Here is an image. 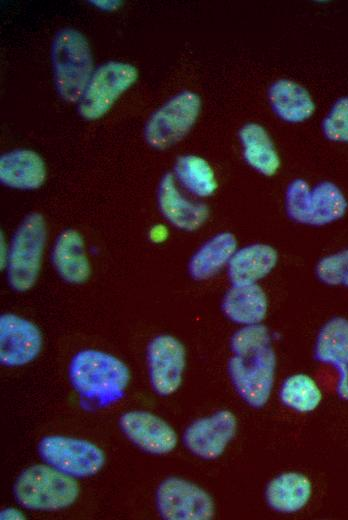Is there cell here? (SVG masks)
<instances>
[{
	"label": "cell",
	"instance_id": "9c48e42d",
	"mask_svg": "<svg viewBox=\"0 0 348 520\" xmlns=\"http://www.w3.org/2000/svg\"><path fill=\"white\" fill-rule=\"evenodd\" d=\"M138 78L137 69L124 62H109L92 76L80 99V114L89 120L105 115L118 97Z\"/></svg>",
	"mask_w": 348,
	"mask_h": 520
},
{
	"label": "cell",
	"instance_id": "44dd1931",
	"mask_svg": "<svg viewBox=\"0 0 348 520\" xmlns=\"http://www.w3.org/2000/svg\"><path fill=\"white\" fill-rule=\"evenodd\" d=\"M46 167L39 154L20 149L3 154L0 158V180L15 189L32 190L45 181Z\"/></svg>",
	"mask_w": 348,
	"mask_h": 520
},
{
	"label": "cell",
	"instance_id": "3957f363",
	"mask_svg": "<svg viewBox=\"0 0 348 520\" xmlns=\"http://www.w3.org/2000/svg\"><path fill=\"white\" fill-rule=\"evenodd\" d=\"M348 202L340 188L322 181L310 187L304 179H293L285 191V210L299 224L323 226L342 218Z\"/></svg>",
	"mask_w": 348,
	"mask_h": 520
},
{
	"label": "cell",
	"instance_id": "7402d4cb",
	"mask_svg": "<svg viewBox=\"0 0 348 520\" xmlns=\"http://www.w3.org/2000/svg\"><path fill=\"white\" fill-rule=\"evenodd\" d=\"M312 484L310 479L298 472L282 473L272 479L265 491L268 505L281 513L301 510L310 500Z\"/></svg>",
	"mask_w": 348,
	"mask_h": 520
},
{
	"label": "cell",
	"instance_id": "30bf717a",
	"mask_svg": "<svg viewBox=\"0 0 348 520\" xmlns=\"http://www.w3.org/2000/svg\"><path fill=\"white\" fill-rule=\"evenodd\" d=\"M156 503L167 520H209L215 514L212 497L198 485L179 477H169L159 485Z\"/></svg>",
	"mask_w": 348,
	"mask_h": 520
},
{
	"label": "cell",
	"instance_id": "484cf974",
	"mask_svg": "<svg viewBox=\"0 0 348 520\" xmlns=\"http://www.w3.org/2000/svg\"><path fill=\"white\" fill-rule=\"evenodd\" d=\"M282 403L300 413L315 410L322 400V393L315 380L298 373L285 379L280 390Z\"/></svg>",
	"mask_w": 348,
	"mask_h": 520
},
{
	"label": "cell",
	"instance_id": "4dcf8cb0",
	"mask_svg": "<svg viewBox=\"0 0 348 520\" xmlns=\"http://www.w3.org/2000/svg\"><path fill=\"white\" fill-rule=\"evenodd\" d=\"M92 3H94L98 7L102 8V9H106V10L115 9L120 5L119 4L120 2H118V1H93Z\"/></svg>",
	"mask_w": 348,
	"mask_h": 520
},
{
	"label": "cell",
	"instance_id": "83f0119b",
	"mask_svg": "<svg viewBox=\"0 0 348 520\" xmlns=\"http://www.w3.org/2000/svg\"><path fill=\"white\" fill-rule=\"evenodd\" d=\"M323 132L329 140L348 142V97L333 105L323 121Z\"/></svg>",
	"mask_w": 348,
	"mask_h": 520
},
{
	"label": "cell",
	"instance_id": "f546056e",
	"mask_svg": "<svg viewBox=\"0 0 348 520\" xmlns=\"http://www.w3.org/2000/svg\"><path fill=\"white\" fill-rule=\"evenodd\" d=\"M1 519H8V520H20L25 519L24 514L17 508L14 507H8L1 511L0 513Z\"/></svg>",
	"mask_w": 348,
	"mask_h": 520
},
{
	"label": "cell",
	"instance_id": "5b68a950",
	"mask_svg": "<svg viewBox=\"0 0 348 520\" xmlns=\"http://www.w3.org/2000/svg\"><path fill=\"white\" fill-rule=\"evenodd\" d=\"M52 63L59 94L69 102L80 100L93 76L86 38L71 28L61 30L53 41Z\"/></svg>",
	"mask_w": 348,
	"mask_h": 520
},
{
	"label": "cell",
	"instance_id": "f1b7e54d",
	"mask_svg": "<svg viewBox=\"0 0 348 520\" xmlns=\"http://www.w3.org/2000/svg\"><path fill=\"white\" fill-rule=\"evenodd\" d=\"M168 236L167 229L162 225H156L150 231V238L154 243H161L166 240Z\"/></svg>",
	"mask_w": 348,
	"mask_h": 520
},
{
	"label": "cell",
	"instance_id": "52a82bcc",
	"mask_svg": "<svg viewBox=\"0 0 348 520\" xmlns=\"http://www.w3.org/2000/svg\"><path fill=\"white\" fill-rule=\"evenodd\" d=\"M201 109L200 97L184 91L159 108L145 128L147 142L156 149H166L180 141L196 122Z\"/></svg>",
	"mask_w": 348,
	"mask_h": 520
},
{
	"label": "cell",
	"instance_id": "e0dca14e",
	"mask_svg": "<svg viewBox=\"0 0 348 520\" xmlns=\"http://www.w3.org/2000/svg\"><path fill=\"white\" fill-rule=\"evenodd\" d=\"M277 249L267 243H250L238 247L227 265L231 285L256 284L277 266Z\"/></svg>",
	"mask_w": 348,
	"mask_h": 520
},
{
	"label": "cell",
	"instance_id": "cb8c5ba5",
	"mask_svg": "<svg viewBox=\"0 0 348 520\" xmlns=\"http://www.w3.org/2000/svg\"><path fill=\"white\" fill-rule=\"evenodd\" d=\"M269 99L278 117L290 123L303 122L315 111V104L309 92L290 80L275 82L270 87Z\"/></svg>",
	"mask_w": 348,
	"mask_h": 520
},
{
	"label": "cell",
	"instance_id": "5bb4252c",
	"mask_svg": "<svg viewBox=\"0 0 348 520\" xmlns=\"http://www.w3.org/2000/svg\"><path fill=\"white\" fill-rule=\"evenodd\" d=\"M120 427L136 446L150 454L170 453L177 445L178 436L164 419L147 411H128L120 418Z\"/></svg>",
	"mask_w": 348,
	"mask_h": 520
},
{
	"label": "cell",
	"instance_id": "ffe728a7",
	"mask_svg": "<svg viewBox=\"0 0 348 520\" xmlns=\"http://www.w3.org/2000/svg\"><path fill=\"white\" fill-rule=\"evenodd\" d=\"M237 248L238 241L233 233L223 231L213 235L190 257L187 266L190 277L197 281L212 278L227 267Z\"/></svg>",
	"mask_w": 348,
	"mask_h": 520
},
{
	"label": "cell",
	"instance_id": "ac0fdd59",
	"mask_svg": "<svg viewBox=\"0 0 348 520\" xmlns=\"http://www.w3.org/2000/svg\"><path fill=\"white\" fill-rule=\"evenodd\" d=\"M52 263L59 276L68 283L81 284L88 280L91 266L78 231L67 229L58 235L52 249Z\"/></svg>",
	"mask_w": 348,
	"mask_h": 520
},
{
	"label": "cell",
	"instance_id": "6da1fadb",
	"mask_svg": "<svg viewBox=\"0 0 348 520\" xmlns=\"http://www.w3.org/2000/svg\"><path fill=\"white\" fill-rule=\"evenodd\" d=\"M228 374L238 395L251 407L269 400L277 366L270 332L263 324L242 326L231 337Z\"/></svg>",
	"mask_w": 348,
	"mask_h": 520
},
{
	"label": "cell",
	"instance_id": "603a6c76",
	"mask_svg": "<svg viewBox=\"0 0 348 520\" xmlns=\"http://www.w3.org/2000/svg\"><path fill=\"white\" fill-rule=\"evenodd\" d=\"M239 137L246 163L258 173L271 177L281 165L275 145L264 127L257 123L245 124Z\"/></svg>",
	"mask_w": 348,
	"mask_h": 520
},
{
	"label": "cell",
	"instance_id": "9a60e30c",
	"mask_svg": "<svg viewBox=\"0 0 348 520\" xmlns=\"http://www.w3.org/2000/svg\"><path fill=\"white\" fill-rule=\"evenodd\" d=\"M314 357L336 368L339 374L337 394L348 400V319L337 316L323 325L317 335Z\"/></svg>",
	"mask_w": 348,
	"mask_h": 520
},
{
	"label": "cell",
	"instance_id": "4fadbf2b",
	"mask_svg": "<svg viewBox=\"0 0 348 520\" xmlns=\"http://www.w3.org/2000/svg\"><path fill=\"white\" fill-rule=\"evenodd\" d=\"M43 338L31 321L15 314L0 317V361L5 366H22L33 361L41 351Z\"/></svg>",
	"mask_w": 348,
	"mask_h": 520
},
{
	"label": "cell",
	"instance_id": "7c38bea8",
	"mask_svg": "<svg viewBox=\"0 0 348 520\" xmlns=\"http://www.w3.org/2000/svg\"><path fill=\"white\" fill-rule=\"evenodd\" d=\"M236 432V416L229 410H219L191 423L184 432L183 440L194 455L213 460L223 454Z\"/></svg>",
	"mask_w": 348,
	"mask_h": 520
},
{
	"label": "cell",
	"instance_id": "ba28073f",
	"mask_svg": "<svg viewBox=\"0 0 348 520\" xmlns=\"http://www.w3.org/2000/svg\"><path fill=\"white\" fill-rule=\"evenodd\" d=\"M39 453L46 463L73 477L93 476L105 463V454L96 444L62 435L42 438Z\"/></svg>",
	"mask_w": 348,
	"mask_h": 520
},
{
	"label": "cell",
	"instance_id": "7a4b0ae2",
	"mask_svg": "<svg viewBox=\"0 0 348 520\" xmlns=\"http://www.w3.org/2000/svg\"><path fill=\"white\" fill-rule=\"evenodd\" d=\"M69 378L82 396L107 405L122 398L131 375L127 365L116 356L85 349L72 358Z\"/></svg>",
	"mask_w": 348,
	"mask_h": 520
},
{
	"label": "cell",
	"instance_id": "8fae6325",
	"mask_svg": "<svg viewBox=\"0 0 348 520\" xmlns=\"http://www.w3.org/2000/svg\"><path fill=\"white\" fill-rule=\"evenodd\" d=\"M147 363L157 394L169 396L179 389L186 366V350L179 339L167 334L153 338L147 347Z\"/></svg>",
	"mask_w": 348,
	"mask_h": 520
},
{
	"label": "cell",
	"instance_id": "4316f807",
	"mask_svg": "<svg viewBox=\"0 0 348 520\" xmlns=\"http://www.w3.org/2000/svg\"><path fill=\"white\" fill-rule=\"evenodd\" d=\"M315 273L324 284L348 287V248L321 258Z\"/></svg>",
	"mask_w": 348,
	"mask_h": 520
},
{
	"label": "cell",
	"instance_id": "2e32d148",
	"mask_svg": "<svg viewBox=\"0 0 348 520\" xmlns=\"http://www.w3.org/2000/svg\"><path fill=\"white\" fill-rule=\"evenodd\" d=\"M158 204L164 217L176 228L193 232L209 218V208L186 198L178 189L175 176L166 173L158 187Z\"/></svg>",
	"mask_w": 348,
	"mask_h": 520
},
{
	"label": "cell",
	"instance_id": "8992f818",
	"mask_svg": "<svg viewBox=\"0 0 348 520\" xmlns=\"http://www.w3.org/2000/svg\"><path fill=\"white\" fill-rule=\"evenodd\" d=\"M46 236V224L39 213L29 214L17 228L7 257V277L14 290L25 292L36 283Z\"/></svg>",
	"mask_w": 348,
	"mask_h": 520
},
{
	"label": "cell",
	"instance_id": "d4e9b609",
	"mask_svg": "<svg viewBox=\"0 0 348 520\" xmlns=\"http://www.w3.org/2000/svg\"><path fill=\"white\" fill-rule=\"evenodd\" d=\"M174 173L188 191L199 197L211 196L218 187L213 168L198 155L180 156L175 162Z\"/></svg>",
	"mask_w": 348,
	"mask_h": 520
},
{
	"label": "cell",
	"instance_id": "277c9868",
	"mask_svg": "<svg viewBox=\"0 0 348 520\" xmlns=\"http://www.w3.org/2000/svg\"><path fill=\"white\" fill-rule=\"evenodd\" d=\"M14 494L25 508L52 511L72 505L78 498L79 486L73 476L51 465L39 464L20 474Z\"/></svg>",
	"mask_w": 348,
	"mask_h": 520
},
{
	"label": "cell",
	"instance_id": "d6986e66",
	"mask_svg": "<svg viewBox=\"0 0 348 520\" xmlns=\"http://www.w3.org/2000/svg\"><path fill=\"white\" fill-rule=\"evenodd\" d=\"M221 307L224 315L236 324H261L268 312V298L258 283L231 285L222 299Z\"/></svg>",
	"mask_w": 348,
	"mask_h": 520
}]
</instances>
